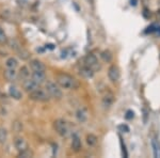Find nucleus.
I'll use <instances>...</instances> for the list:
<instances>
[{"instance_id":"obj_10","label":"nucleus","mask_w":160,"mask_h":158,"mask_svg":"<svg viewBox=\"0 0 160 158\" xmlns=\"http://www.w3.org/2000/svg\"><path fill=\"white\" fill-rule=\"evenodd\" d=\"M79 74H80V76L83 77V78H92V77L94 76V69L88 65H84L80 69Z\"/></svg>"},{"instance_id":"obj_18","label":"nucleus","mask_w":160,"mask_h":158,"mask_svg":"<svg viewBox=\"0 0 160 158\" xmlns=\"http://www.w3.org/2000/svg\"><path fill=\"white\" fill-rule=\"evenodd\" d=\"M86 140H87L88 145H90V146H95V145H96V144H97V141H98V139H97V137L95 136V135H93V134L88 135Z\"/></svg>"},{"instance_id":"obj_5","label":"nucleus","mask_w":160,"mask_h":158,"mask_svg":"<svg viewBox=\"0 0 160 158\" xmlns=\"http://www.w3.org/2000/svg\"><path fill=\"white\" fill-rule=\"evenodd\" d=\"M84 65H88L90 67H92L93 69H99L98 65V60H97V57L94 54L90 53L84 57Z\"/></svg>"},{"instance_id":"obj_20","label":"nucleus","mask_w":160,"mask_h":158,"mask_svg":"<svg viewBox=\"0 0 160 158\" xmlns=\"http://www.w3.org/2000/svg\"><path fill=\"white\" fill-rule=\"evenodd\" d=\"M152 146H153V151H154V156L155 157H160V144L159 142H157L156 140L152 141Z\"/></svg>"},{"instance_id":"obj_9","label":"nucleus","mask_w":160,"mask_h":158,"mask_svg":"<svg viewBox=\"0 0 160 158\" xmlns=\"http://www.w3.org/2000/svg\"><path fill=\"white\" fill-rule=\"evenodd\" d=\"M31 78L34 80L35 82H38V84H42L46 81V74L45 71H40V72H32Z\"/></svg>"},{"instance_id":"obj_11","label":"nucleus","mask_w":160,"mask_h":158,"mask_svg":"<svg viewBox=\"0 0 160 158\" xmlns=\"http://www.w3.org/2000/svg\"><path fill=\"white\" fill-rule=\"evenodd\" d=\"M30 67L32 69V72H40V71H45V65H44L43 62L40 60H31L30 61Z\"/></svg>"},{"instance_id":"obj_12","label":"nucleus","mask_w":160,"mask_h":158,"mask_svg":"<svg viewBox=\"0 0 160 158\" xmlns=\"http://www.w3.org/2000/svg\"><path fill=\"white\" fill-rule=\"evenodd\" d=\"M88 111L86 108H79L78 110L76 111V118L80 123H84L88 120Z\"/></svg>"},{"instance_id":"obj_15","label":"nucleus","mask_w":160,"mask_h":158,"mask_svg":"<svg viewBox=\"0 0 160 158\" xmlns=\"http://www.w3.org/2000/svg\"><path fill=\"white\" fill-rule=\"evenodd\" d=\"M4 77L9 81H13V80L16 79L17 73L15 72V69H9V67H7V69L4 71Z\"/></svg>"},{"instance_id":"obj_25","label":"nucleus","mask_w":160,"mask_h":158,"mask_svg":"<svg viewBox=\"0 0 160 158\" xmlns=\"http://www.w3.org/2000/svg\"><path fill=\"white\" fill-rule=\"evenodd\" d=\"M133 116H135V112H133L132 110H128L125 115V118L127 119V120H131V119H133Z\"/></svg>"},{"instance_id":"obj_26","label":"nucleus","mask_w":160,"mask_h":158,"mask_svg":"<svg viewBox=\"0 0 160 158\" xmlns=\"http://www.w3.org/2000/svg\"><path fill=\"white\" fill-rule=\"evenodd\" d=\"M118 129L122 130L123 133H129V127L127 125H120L118 126Z\"/></svg>"},{"instance_id":"obj_8","label":"nucleus","mask_w":160,"mask_h":158,"mask_svg":"<svg viewBox=\"0 0 160 158\" xmlns=\"http://www.w3.org/2000/svg\"><path fill=\"white\" fill-rule=\"evenodd\" d=\"M22 85H24V89L28 93H31L34 91V90L38 89V85L40 84H38V82H35L32 78H28L22 81Z\"/></svg>"},{"instance_id":"obj_21","label":"nucleus","mask_w":160,"mask_h":158,"mask_svg":"<svg viewBox=\"0 0 160 158\" xmlns=\"http://www.w3.org/2000/svg\"><path fill=\"white\" fill-rule=\"evenodd\" d=\"M6 65H7V67H9V69H16L17 65H18V62H17V60L15 58L11 57V58H9L7 60Z\"/></svg>"},{"instance_id":"obj_19","label":"nucleus","mask_w":160,"mask_h":158,"mask_svg":"<svg viewBox=\"0 0 160 158\" xmlns=\"http://www.w3.org/2000/svg\"><path fill=\"white\" fill-rule=\"evenodd\" d=\"M9 92H10V95H11L13 98H15V99H20V98H22V93H20V91L16 87H11Z\"/></svg>"},{"instance_id":"obj_22","label":"nucleus","mask_w":160,"mask_h":158,"mask_svg":"<svg viewBox=\"0 0 160 158\" xmlns=\"http://www.w3.org/2000/svg\"><path fill=\"white\" fill-rule=\"evenodd\" d=\"M7 137H8V134H7L6 129L0 128V143H3V142H6Z\"/></svg>"},{"instance_id":"obj_4","label":"nucleus","mask_w":160,"mask_h":158,"mask_svg":"<svg viewBox=\"0 0 160 158\" xmlns=\"http://www.w3.org/2000/svg\"><path fill=\"white\" fill-rule=\"evenodd\" d=\"M53 127H55L58 135H60L61 137H66L68 135L69 128H68V124L66 123V121L57 120L55 122V124H53Z\"/></svg>"},{"instance_id":"obj_6","label":"nucleus","mask_w":160,"mask_h":158,"mask_svg":"<svg viewBox=\"0 0 160 158\" xmlns=\"http://www.w3.org/2000/svg\"><path fill=\"white\" fill-rule=\"evenodd\" d=\"M108 77L111 82H118L121 78V71L117 65H111L108 69Z\"/></svg>"},{"instance_id":"obj_1","label":"nucleus","mask_w":160,"mask_h":158,"mask_svg":"<svg viewBox=\"0 0 160 158\" xmlns=\"http://www.w3.org/2000/svg\"><path fill=\"white\" fill-rule=\"evenodd\" d=\"M57 84L66 90H74L79 87V82L77 81V79L65 73H60L57 75Z\"/></svg>"},{"instance_id":"obj_3","label":"nucleus","mask_w":160,"mask_h":158,"mask_svg":"<svg viewBox=\"0 0 160 158\" xmlns=\"http://www.w3.org/2000/svg\"><path fill=\"white\" fill-rule=\"evenodd\" d=\"M45 90L48 92V94L50 95V97L55 98V99H60L62 97V91L60 89V85L56 84L52 81H48L45 85Z\"/></svg>"},{"instance_id":"obj_2","label":"nucleus","mask_w":160,"mask_h":158,"mask_svg":"<svg viewBox=\"0 0 160 158\" xmlns=\"http://www.w3.org/2000/svg\"><path fill=\"white\" fill-rule=\"evenodd\" d=\"M29 97L32 100L41 102V103L48 102V100L50 99V95L48 94V92L46 91V90H43V89H37L33 92L29 93Z\"/></svg>"},{"instance_id":"obj_14","label":"nucleus","mask_w":160,"mask_h":158,"mask_svg":"<svg viewBox=\"0 0 160 158\" xmlns=\"http://www.w3.org/2000/svg\"><path fill=\"white\" fill-rule=\"evenodd\" d=\"M72 149H73L75 152H78L79 150L81 149V139H80V137L77 136V135H74L73 136V140H72Z\"/></svg>"},{"instance_id":"obj_24","label":"nucleus","mask_w":160,"mask_h":158,"mask_svg":"<svg viewBox=\"0 0 160 158\" xmlns=\"http://www.w3.org/2000/svg\"><path fill=\"white\" fill-rule=\"evenodd\" d=\"M7 42V35L4 33V31L0 28V44H4Z\"/></svg>"},{"instance_id":"obj_13","label":"nucleus","mask_w":160,"mask_h":158,"mask_svg":"<svg viewBox=\"0 0 160 158\" xmlns=\"http://www.w3.org/2000/svg\"><path fill=\"white\" fill-rule=\"evenodd\" d=\"M14 145L19 152L25 151V150L27 149V143H26L25 139L20 138V137H18V138H16L14 140Z\"/></svg>"},{"instance_id":"obj_17","label":"nucleus","mask_w":160,"mask_h":158,"mask_svg":"<svg viewBox=\"0 0 160 158\" xmlns=\"http://www.w3.org/2000/svg\"><path fill=\"white\" fill-rule=\"evenodd\" d=\"M19 77H20V79H22V81L26 80V79H28V78H30V72H29V69H28L27 66H22V69H20Z\"/></svg>"},{"instance_id":"obj_7","label":"nucleus","mask_w":160,"mask_h":158,"mask_svg":"<svg viewBox=\"0 0 160 158\" xmlns=\"http://www.w3.org/2000/svg\"><path fill=\"white\" fill-rule=\"evenodd\" d=\"M114 103V95L113 93L111 92H107L106 94L102 96V105L105 109H109L111 106L113 105Z\"/></svg>"},{"instance_id":"obj_23","label":"nucleus","mask_w":160,"mask_h":158,"mask_svg":"<svg viewBox=\"0 0 160 158\" xmlns=\"http://www.w3.org/2000/svg\"><path fill=\"white\" fill-rule=\"evenodd\" d=\"M19 156H20V157H31V156H32V152H31L30 150L26 149L25 151H22V152H20Z\"/></svg>"},{"instance_id":"obj_16","label":"nucleus","mask_w":160,"mask_h":158,"mask_svg":"<svg viewBox=\"0 0 160 158\" xmlns=\"http://www.w3.org/2000/svg\"><path fill=\"white\" fill-rule=\"evenodd\" d=\"M100 58L102 59V61L109 63V62L112 61L113 55H112V53H111L110 50H107V49H106V50H102V53H100Z\"/></svg>"}]
</instances>
